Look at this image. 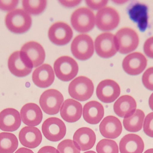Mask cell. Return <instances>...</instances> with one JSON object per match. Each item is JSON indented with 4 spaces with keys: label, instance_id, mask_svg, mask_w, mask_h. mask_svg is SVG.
<instances>
[{
    "label": "cell",
    "instance_id": "cell-1",
    "mask_svg": "<svg viewBox=\"0 0 153 153\" xmlns=\"http://www.w3.org/2000/svg\"><path fill=\"white\" fill-rule=\"evenodd\" d=\"M7 28L13 33L22 34L27 31L32 25L31 16L23 9H15L5 16Z\"/></svg>",
    "mask_w": 153,
    "mask_h": 153
},
{
    "label": "cell",
    "instance_id": "cell-2",
    "mask_svg": "<svg viewBox=\"0 0 153 153\" xmlns=\"http://www.w3.org/2000/svg\"><path fill=\"white\" fill-rule=\"evenodd\" d=\"M115 42L118 52L121 54H129L135 50L139 43L138 34L129 28H124L118 31L115 35Z\"/></svg>",
    "mask_w": 153,
    "mask_h": 153
},
{
    "label": "cell",
    "instance_id": "cell-3",
    "mask_svg": "<svg viewBox=\"0 0 153 153\" xmlns=\"http://www.w3.org/2000/svg\"><path fill=\"white\" fill-rule=\"evenodd\" d=\"M68 91L73 99L80 102L85 101L93 94L94 86L89 78L85 76H78L71 82Z\"/></svg>",
    "mask_w": 153,
    "mask_h": 153
},
{
    "label": "cell",
    "instance_id": "cell-4",
    "mask_svg": "<svg viewBox=\"0 0 153 153\" xmlns=\"http://www.w3.org/2000/svg\"><path fill=\"white\" fill-rule=\"evenodd\" d=\"M74 28L80 33L89 32L95 25V17L91 10L86 7H81L75 10L71 18Z\"/></svg>",
    "mask_w": 153,
    "mask_h": 153
},
{
    "label": "cell",
    "instance_id": "cell-5",
    "mask_svg": "<svg viewBox=\"0 0 153 153\" xmlns=\"http://www.w3.org/2000/svg\"><path fill=\"white\" fill-rule=\"evenodd\" d=\"M54 72L56 77L63 81L74 79L78 72V66L72 57L63 56L57 58L54 64Z\"/></svg>",
    "mask_w": 153,
    "mask_h": 153
},
{
    "label": "cell",
    "instance_id": "cell-6",
    "mask_svg": "<svg viewBox=\"0 0 153 153\" xmlns=\"http://www.w3.org/2000/svg\"><path fill=\"white\" fill-rule=\"evenodd\" d=\"M94 43L89 35L82 34L74 38L71 45L74 56L78 60L85 61L91 58L94 53Z\"/></svg>",
    "mask_w": 153,
    "mask_h": 153
},
{
    "label": "cell",
    "instance_id": "cell-7",
    "mask_svg": "<svg viewBox=\"0 0 153 153\" xmlns=\"http://www.w3.org/2000/svg\"><path fill=\"white\" fill-rule=\"evenodd\" d=\"M20 52L22 57L32 68L42 65L45 59L44 48L36 41H29L24 44Z\"/></svg>",
    "mask_w": 153,
    "mask_h": 153
},
{
    "label": "cell",
    "instance_id": "cell-8",
    "mask_svg": "<svg viewBox=\"0 0 153 153\" xmlns=\"http://www.w3.org/2000/svg\"><path fill=\"white\" fill-rule=\"evenodd\" d=\"M64 102V97L59 91L50 89L44 92L39 99V104L45 113L49 115L58 114Z\"/></svg>",
    "mask_w": 153,
    "mask_h": 153
},
{
    "label": "cell",
    "instance_id": "cell-9",
    "mask_svg": "<svg viewBox=\"0 0 153 153\" xmlns=\"http://www.w3.org/2000/svg\"><path fill=\"white\" fill-rule=\"evenodd\" d=\"M95 17V25L98 29L102 31L115 29L120 21L118 13L111 7H105L98 11Z\"/></svg>",
    "mask_w": 153,
    "mask_h": 153
},
{
    "label": "cell",
    "instance_id": "cell-10",
    "mask_svg": "<svg viewBox=\"0 0 153 153\" xmlns=\"http://www.w3.org/2000/svg\"><path fill=\"white\" fill-rule=\"evenodd\" d=\"M44 136L49 141L57 142L61 141L66 134L65 124L60 119L51 117L46 119L42 126Z\"/></svg>",
    "mask_w": 153,
    "mask_h": 153
},
{
    "label": "cell",
    "instance_id": "cell-11",
    "mask_svg": "<svg viewBox=\"0 0 153 153\" xmlns=\"http://www.w3.org/2000/svg\"><path fill=\"white\" fill-rule=\"evenodd\" d=\"M94 47L97 54L102 58H110L118 52L115 35L110 32H104L99 35L95 39Z\"/></svg>",
    "mask_w": 153,
    "mask_h": 153
},
{
    "label": "cell",
    "instance_id": "cell-12",
    "mask_svg": "<svg viewBox=\"0 0 153 153\" xmlns=\"http://www.w3.org/2000/svg\"><path fill=\"white\" fill-rule=\"evenodd\" d=\"M50 41L57 46H64L72 39L73 32L71 27L64 22H58L51 25L48 30Z\"/></svg>",
    "mask_w": 153,
    "mask_h": 153
},
{
    "label": "cell",
    "instance_id": "cell-13",
    "mask_svg": "<svg viewBox=\"0 0 153 153\" xmlns=\"http://www.w3.org/2000/svg\"><path fill=\"white\" fill-rule=\"evenodd\" d=\"M96 93L97 98L102 102L112 103L119 97L120 88L115 81L107 79L99 84L96 88Z\"/></svg>",
    "mask_w": 153,
    "mask_h": 153
},
{
    "label": "cell",
    "instance_id": "cell-14",
    "mask_svg": "<svg viewBox=\"0 0 153 153\" xmlns=\"http://www.w3.org/2000/svg\"><path fill=\"white\" fill-rule=\"evenodd\" d=\"M147 64V59L142 53L134 52L125 57L122 62V67L128 74L137 75L144 72Z\"/></svg>",
    "mask_w": 153,
    "mask_h": 153
},
{
    "label": "cell",
    "instance_id": "cell-15",
    "mask_svg": "<svg viewBox=\"0 0 153 153\" xmlns=\"http://www.w3.org/2000/svg\"><path fill=\"white\" fill-rule=\"evenodd\" d=\"M21 125L19 112L15 109L8 108L0 112V129L13 132L19 129Z\"/></svg>",
    "mask_w": 153,
    "mask_h": 153
},
{
    "label": "cell",
    "instance_id": "cell-16",
    "mask_svg": "<svg viewBox=\"0 0 153 153\" xmlns=\"http://www.w3.org/2000/svg\"><path fill=\"white\" fill-rule=\"evenodd\" d=\"M32 78L34 84L37 87L48 88L51 86L54 81V72L50 65L44 64L34 70Z\"/></svg>",
    "mask_w": 153,
    "mask_h": 153
},
{
    "label": "cell",
    "instance_id": "cell-17",
    "mask_svg": "<svg viewBox=\"0 0 153 153\" xmlns=\"http://www.w3.org/2000/svg\"><path fill=\"white\" fill-rule=\"evenodd\" d=\"M22 122L30 127L39 125L43 119V113L38 105L36 103H28L22 107L20 110Z\"/></svg>",
    "mask_w": 153,
    "mask_h": 153
},
{
    "label": "cell",
    "instance_id": "cell-18",
    "mask_svg": "<svg viewBox=\"0 0 153 153\" xmlns=\"http://www.w3.org/2000/svg\"><path fill=\"white\" fill-rule=\"evenodd\" d=\"M100 131L102 135L105 138L116 139L122 133V124L119 119L116 117L108 116L101 122Z\"/></svg>",
    "mask_w": 153,
    "mask_h": 153
},
{
    "label": "cell",
    "instance_id": "cell-19",
    "mask_svg": "<svg viewBox=\"0 0 153 153\" xmlns=\"http://www.w3.org/2000/svg\"><path fill=\"white\" fill-rule=\"evenodd\" d=\"M82 104L73 99H68L63 103L60 109L62 118L66 122L72 123L81 119L82 113Z\"/></svg>",
    "mask_w": 153,
    "mask_h": 153
},
{
    "label": "cell",
    "instance_id": "cell-20",
    "mask_svg": "<svg viewBox=\"0 0 153 153\" xmlns=\"http://www.w3.org/2000/svg\"><path fill=\"white\" fill-rule=\"evenodd\" d=\"M94 131L87 127L79 128L73 136V141L80 151H86L91 149L96 142Z\"/></svg>",
    "mask_w": 153,
    "mask_h": 153
},
{
    "label": "cell",
    "instance_id": "cell-21",
    "mask_svg": "<svg viewBox=\"0 0 153 153\" xmlns=\"http://www.w3.org/2000/svg\"><path fill=\"white\" fill-rule=\"evenodd\" d=\"M8 66L10 72L19 77L27 76L33 69L22 57L20 51L13 52L10 56L8 59Z\"/></svg>",
    "mask_w": 153,
    "mask_h": 153
},
{
    "label": "cell",
    "instance_id": "cell-22",
    "mask_svg": "<svg viewBox=\"0 0 153 153\" xmlns=\"http://www.w3.org/2000/svg\"><path fill=\"white\" fill-rule=\"evenodd\" d=\"M19 139L23 146L30 149H34L41 144L42 135L37 128L26 126L20 131Z\"/></svg>",
    "mask_w": 153,
    "mask_h": 153
},
{
    "label": "cell",
    "instance_id": "cell-23",
    "mask_svg": "<svg viewBox=\"0 0 153 153\" xmlns=\"http://www.w3.org/2000/svg\"><path fill=\"white\" fill-rule=\"evenodd\" d=\"M82 111L84 119L91 125L99 124L104 116L103 106L96 101H91L86 103L84 106Z\"/></svg>",
    "mask_w": 153,
    "mask_h": 153
},
{
    "label": "cell",
    "instance_id": "cell-24",
    "mask_svg": "<svg viewBox=\"0 0 153 153\" xmlns=\"http://www.w3.org/2000/svg\"><path fill=\"white\" fill-rule=\"evenodd\" d=\"M144 143L138 135L130 134L122 137L119 143L120 153H143Z\"/></svg>",
    "mask_w": 153,
    "mask_h": 153
},
{
    "label": "cell",
    "instance_id": "cell-25",
    "mask_svg": "<svg viewBox=\"0 0 153 153\" xmlns=\"http://www.w3.org/2000/svg\"><path fill=\"white\" fill-rule=\"evenodd\" d=\"M135 99L130 95H123L120 97L114 103L113 109L120 117H127L133 115L137 108Z\"/></svg>",
    "mask_w": 153,
    "mask_h": 153
},
{
    "label": "cell",
    "instance_id": "cell-26",
    "mask_svg": "<svg viewBox=\"0 0 153 153\" xmlns=\"http://www.w3.org/2000/svg\"><path fill=\"white\" fill-rule=\"evenodd\" d=\"M144 112L140 109H137L134 113L123 120V125L126 130L132 133L139 132L143 128L144 121Z\"/></svg>",
    "mask_w": 153,
    "mask_h": 153
},
{
    "label": "cell",
    "instance_id": "cell-27",
    "mask_svg": "<svg viewBox=\"0 0 153 153\" xmlns=\"http://www.w3.org/2000/svg\"><path fill=\"white\" fill-rule=\"evenodd\" d=\"M19 146L18 138L13 134L0 133V153H13Z\"/></svg>",
    "mask_w": 153,
    "mask_h": 153
},
{
    "label": "cell",
    "instance_id": "cell-28",
    "mask_svg": "<svg viewBox=\"0 0 153 153\" xmlns=\"http://www.w3.org/2000/svg\"><path fill=\"white\" fill-rule=\"evenodd\" d=\"M23 10L30 15H39L46 8V0H23L22 2Z\"/></svg>",
    "mask_w": 153,
    "mask_h": 153
},
{
    "label": "cell",
    "instance_id": "cell-29",
    "mask_svg": "<svg viewBox=\"0 0 153 153\" xmlns=\"http://www.w3.org/2000/svg\"><path fill=\"white\" fill-rule=\"evenodd\" d=\"M96 150L98 153H119L117 144L110 139L100 140L96 146Z\"/></svg>",
    "mask_w": 153,
    "mask_h": 153
},
{
    "label": "cell",
    "instance_id": "cell-30",
    "mask_svg": "<svg viewBox=\"0 0 153 153\" xmlns=\"http://www.w3.org/2000/svg\"><path fill=\"white\" fill-rule=\"evenodd\" d=\"M60 153H80V150L73 141L66 139L61 142L57 146Z\"/></svg>",
    "mask_w": 153,
    "mask_h": 153
},
{
    "label": "cell",
    "instance_id": "cell-31",
    "mask_svg": "<svg viewBox=\"0 0 153 153\" xmlns=\"http://www.w3.org/2000/svg\"><path fill=\"white\" fill-rule=\"evenodd\" d=\"M142 81L146 88L153 91V66L148 68L144 72L142 76Z\"/></svg>",
    "mask_w": 153,
    "mask_h": 153
},
{
    "label": "cell",
    "instance_id": "cell-32",
    "mask_svg": "<svg viewBox=\"0 0 153 153\" xmlns=\"http://www.w3.org/2000/svg\"><path fill=\"white\" fill-rule=\"evenodd\" d=\"M143 131L149 137L153 138V112L146 117L143 124Z\"/></svg>",
    "mask_w": 153,
    "mask_h": 153
},
{
    "label": "cell",
    "instance_id": "cell-33",
    "mask_svg": "<svg viewBox=\"0 0 153 153\" xmlns=\"http://www.w3.org/2000/svg\"><path fill=\"white\" fill-rule=\"evenodd\" d=\"M108 1L107 0H86L85 1L86 5L90 8L94 10H101L106 7Z\"/></svg>",
    "mask_w": 153,
    "mask_h": 153
},
{
    "label": "cell",
    "instance_id": "cell-34",
    "mask_svg": "<svg viewBox=\"0 0 153 153\" xmlns=\"http://www.w3.org/2000/svg\"><path fill=\"white\" fill-rule=\"evenodd\" d=\"M19 4L17 0H0V9L5 11H11L15 10Z\"/></svg>",
    "mask_w": 153,
    "mask_h": 153
},
{
    "label": "cell",
    "instance_id": "cell-35",
    "mask_svg": "<svg viewBox=\"0 0 153 153\" xmlns=\"http://www.w3.org/2000/svg\"><path fill=\"white\" fill-rule=\"evenodd\" d=\"M144 52L148 57L153 59V36L147 39L143 46Z\"/></svg>",
    "mask_w": 153,
    "mask_h": 153
},
{
    "label": "cell",
    "instance_id": "cell-36",
    "mask_svg": "<svg viewBox=\"0 0 153 153\" xmlns=\"http://www.w3.org/2000/svg\"><path fill=\"white\" fill-rule=\"evenodd\" d=\"M81 0H59V2L63 6L67 8H73L80 4Z\"/></svg>",
    "mask_w": 153,
    "mask_h": 153
},
{
    "label": "cell",
    "instance_id": "cell-37",
    "mask_svg": "<svg viewBox=\"0 0 153 153\" xmlns=\"http://www.w3.org/2000/svg\"><path fill=\"white\" fill-rule=\"evenodd\" d=\"M37 153H60L55 147L52 146H45L39 149Z\"/></svg>",
    "mask_w": 153,
    "mask_h": 153
},
{
    "label": "cell",
    "instance_id": "cell-38",
    "mask_svg": "<svg viewBox=\"0 0 153 153\" xmlns=\"http://www.w3.org/2000/svg\"><path fill=\"white\" fill-rule=\"evenodd\" d=\"M14 153H34L33 151L27 148L21 147L18 149Z\"/></svg>",
    "mask_w": 153,
    "mask_h": 153
},
{
    "label": "cell",
    "instance_id": "cell-39",
    "mask_svg": "<svg viewBox=\"0 0 153 153\" xmlns=\"http://www.w3.org/2000/svg\"><path fill=\"white\" fill-rule=\"evenodd\" d=\"M149 105L150 108L153 111V93L149 98Z\"/></svg>",
    "mask_w": 153,
    "mask_h": 153
},
{
    "label": "cell",
    "instance_id": "cell-40",
    "mask_svg": "<svg viewBox=\"0 0 153 153\" xmlns=\"http://www.w3.org/2000/svg\"><path fill=\"white\" fill-rule=\"evenodd\" d=\"M112 1L117 4H123L126 2L127 1H126V0H114V1Z\"/></svg>",
    "mask_w": 153,
    "mask_h": 153
},
{
    "label": "cell",
    "instance_id": "cell-41",
    "mask_svg": "<svg viewBox=\"0 0 153 153\" xmlns=\"http://www.w3.org/2000/svg\"><path fill=\"white\" fill-rule=\"evenodd\" d=\"M144 153H153V148L148 149Z\"/></svg>",
    "mask_w": 153,
    "mask_h": 153
},
{
    "label": "cell",
    "instance_id": "cell-42",
    "mask_svg": "<svg viewBox=\"0 0 153 153\" xmlns=\"http://www.w3.org/2000/svg\"><path fill=\"white\" fill-rule=\"evenodd\" d=\"M84 153H96L95 152H94V151H88V152H85Z\"/></svg>",
    "mask_w": 153,
    "mask_h": 153
}]
</instances>
